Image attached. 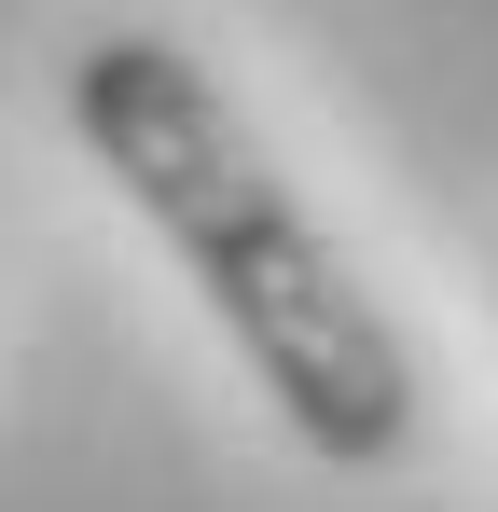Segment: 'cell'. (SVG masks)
I'll return each mask as SVG.
<instances>
[{"instance_id": "cell-1", "label": "cell", "mask_w": 498, "mask_h": 512, "mask_svg": "<svg viewBox=\"0 0 498 512\" xmlns=\"http://www.w3.org/2000/svg\"><path fill=\"white\" fill-rule=\"evenodd\" d=\"M70 139L139 208V236L194 277V305L222 319V346L277 402V429L319 471H402L415 457V346L360 291V263L332 250V222L277 180V153L249 139L236 97L180 42L111 28V42L70 56Z\"/></svg>"}]
</instances>
